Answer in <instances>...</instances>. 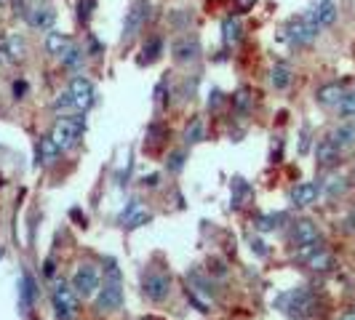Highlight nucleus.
Wrapping results in <instances>:
<instances>
[{
	"mask_svg": "<svg viewBox=\"0 0 355 320\" xmlns=\"http://www.w3.org/2000/svg\"><path fill=\"white\" fill-rule=\"evenodd\" d=\"M83 115H72V118H59L51 128V142L56 144V150L59 152H67L72 150L78 139H80V134H83Z\"/></svg>",
	"mask_w": 355,
	"mask_h": 320,
	"instance_id": "nucleus-1",
	"label": "nucleus"
},
{
	"mask_svg": "<svg viewBox=\"0 0 355 320\" xmlns=\"http://www.w3.org/2000/svg\"><path fill=\"white\" fill-rule=\"evenodd\" d=\"M121 304H123L121 269L115 265H110L107 278H105V288H102V294H99V299H96V310H99V312H115V310H121Z\"/></svg>",
	"mask_w": 355,
	"mask_h": 320,
	"instance_id": "nucleus-2",
	"label": "nucleus"
},
{
	"mask_svg": "<svg viewBox=\"0 0 355 320\" xmlns=\"http://www.w3.org/2000/svg\"><path fill=\"white\" fill-rule=\"evenodd\" d=\"M232 107H235V109H241V112H246V109H249V107H251V96H249V91H246V89H241V91H238V94L232 96Z\"/></svg>",
	"mask_w": 355,
	"mask_h": 320,
	"instance_id": "nucleus-28",
	"label": "nucleus"
},
{
	"mask_svg": "<svg viewBox=\"0 0 355 320\" xmlns=\"http://www.w3.org/2000/svg\"><path fill=\"white\" fill-rule=\"evenodd\" d=\"M286 304V312L291 315V318H310L313 312H315V299H313V294H307V291H291L288 296L284 299Z\"/></svg>",
	"mask_w": 355,
	"mask_h": 320,
	"instance_id": "nucleus-6",
	"label": "nucleus"
},
{
	"mask_svg": "<svg viewBox=\"0 0 355 320\" xmlns=\"http://www.w3.org/2000/svg\"><path fill=\"white\" fill-rule=\"evenodd\" d=\"M345 224H347V230L350 232H355V208L350 211V216H347V222H345Z\"/></svg>",
	"mask_w": 355,
	"mask_h": 320,
	"instance_id": "nucleus-33",
	"label": "nucleus"
},
{
	"mask_svg": "<svg viewBox=\"0 0 355 320\" xmlns=\"http://www.w3.org/2000/svg\"><path fill=\"white\" fill-rule=\"evenodd\" d=\"M291 240H294V246L318 243L320 232H318V227L310 222V219H302V222H297V224H294V230H291Z\"/></svg>",
	"mask_w": 355,
	"mask_h": 320,
	"instance_id": "nucleus-12",
	"label": "nucleus"
},
{
	"mask_svg": "<svg viewBox=\"0 0 355 320\" xmlns=\"http://www.w3.org/2000/svg\"><path fill=\"white\" fill-rule=\"evenodd\" d=\"M72 288H75V294L83 296V299H86V296H94L96 288H99V272L91 265L78 267V272L72 275Z\"/></svg>",
	"mask_w": 355,
	"mask_h": 320,
	"instance_id": "nucleus-7",
	"label": "nucleus"
},
{
	"mask_svg": "<svg viewBox=\"0 0 355 320\" xmlns=\"http://www.w3.org/2000/svg\"><path fill=\"white\" fill-rule=\"evenodd\" d=\"M329 139L337 144L339 150H345V147H353V144H355V125H350V123L337 125V128L331 131V136H329Z\"/></svg>",
	"mask_w": 355,
	"mask_h": 320,
	"instance_id": "nucleus-20",
	"label": "nucleus"
},
{
	"mask_svg": "<svg viewBox=\"0 0 355 320\" xmlns=\"http://www.w3.org/2000/svg\"><path fill=\"white\" fill-rule=\"evenodd\" d=\"M342 96H345V86L342 83H326V86H320L315 91V99L323 107H337L342 102Z\"/></svg>",
	"mask_w": 355,
	"mask_h": 320,
	"instance_id": "nucleus-16",
	"label": "nucleus"
},
{
	"mask_svg": "<svg viewBox=\"0 0 355 320\" xmlns=\"http://www.w3.org/2000/svg\"><path fill=\"white\" fill-rule=\"evenodd\" d=\"M222 37H225L227 46L241 43V37H243V24H241V19H235V17L222 19Z\"/></svg>",
	"mask_w": 355,
	"mask_h": 320,
	"instance_id": "nucleus-18",
	"label": "nucleus"
},
{
	"mask_svg": "<svg viewBox=\"0 0 355 320\" xmlns=\"http://www.w3.org/2000/svg\"><path fill=\"white\" fill-rule=\"evenodd\" d=\"M24 51H27V43H24V37L19 35H11L6 40V53L17 62V59H24Z\"/></svg>",
	"mask_w": 355,
	"mask_h": 320,
	"instance_id": "nucleus-23",
	"label": "nucleus"
},
{
	"mask_svg": "<svg viewBox=\"0 0 355 320\" xmlns=\"http://www.w3.org/2000/svg\"><path fill=\"white\" fill-rule=\"evenodd\" d=\"M80 59H83V51H80L78 46H72L70 51L62 56V64H64V67H78V64H80Z\"/></svg>",
	"mask_w": 355,
	"mask_h": 320,
	"instance_id": "nucleus-27",
	"label": "nucleus"
},
{
	"mask_svg": "<svg viewBox=\"0 0 355 320\" xmlns=\"http://www.w3.org/2000/svg\"><path fill=\"white\" fill-rule=\"evenodd\" d=\"M67 107H75L72 105L70 91H67V94H59V99H53V109H67Z\"/></svg>",
	"mask_w": 355,
	"mask_h": 320,
	"instance_id": "nucleus-31",
	"label": "nucleus"
},
{
	"mask_svg": "<svg viewBox=\"0 0 355 320\" xmlns=\"http://www.w3.org/2000/svg\"><path fill=\"white\" fill-rule=\"evenodd\" d=\"M94 6H96V0H80L78 3V17H80V21H89Z\"/></svg>",
	"mask_w": 355,
	"mask_h": 320,
	"instance_id": "nucleus-30",
	"label": "nucleus"
},
{
	"mask_svg": "<svg viewBox=\"0 0 355 320\" xmlns=\"http://www.w3.org/2000/svg\"><path fill=\"white\" fill-rule=\"evenodd\" d=\"M40 152H43V160H53L56 155H59V150H56V144L51 142V136L40 142Z\"/></svg>",
	"mask_w": 355,
	"mask_h": 320,
	"instance_id": "nucleus-29",
	"label": "nucleus"
},
{
	"mask_svg": "<svg viewBox=\"0 0 355 320\" xmlns=\"http://www.w3.org/2000/svg\"><path fill=\"white\" fill-rule=\"evenodd\" d=\"M291 80H294V75H291V67H288V64H275V67L270 70V83H272L275 91H286L291 86Z\"/></svg>",
	"mask_w": 355,
	"mask_h": 320,
	"instance_id": "nucleus-19",
	"label": "nucleus"
},
{
	"mask_svg": "<svg viewBox=\"0 0 355 320\" xmlns=\"http://www.w3.org/2000/svg\"><path fill=\"white\" fill-rule=\"evenodd\" d=\"M53 21H56V11H53L51 6H46V3L33 6L30 14H27V24H30L33 30H51Z\"/></svg>",
	"mask_w": 355,
	"mask_h": 320,
	"instance_id": "nucleus-11",
	"label": "nucleus"
},
{
	"mask_svg": "<svg viewBox=\"0 0 355 320\" xmlns=\"http://www.w3.org/2000/svg\"><path fill=\"white\" fill-rule=\"evenodd\" d=\"M70 96L78 109H89L94 105V83L89 78H75L70 83Z\"/></svg>",
	"mask_w": 355,
	"mask_h": 320,
	"instance_id": "nucleus-9",
	"label": "nucleus"
},
{
	"mask_svg": "<svg viewBox=\"0 0 355 320\" xmlns=\"http://www.w3.org/2000/svg\"><path fill=\"white\" fill-rule=\"evenodd\" d=\"M150 11H153L150 0H134V3H131V8L125 11L123 40H131V37H137L139 33H142L144 24H147V19H150Z\"/></svg>",
	"mask_w": 355,
	"mask_h": 320,
	"instance_id": "nucleus-4",
	"label": "nucleus"
},
{
	"mask_svg": "<svg viewBox=\"0 0 355 320\" xmlns=\"http://www.w3.org/2000/svg\"><path fill=\"white\" fill-rule=\"evenodd\" d=\"M163 51V40L160 37H150V43H144V62H155Z\"/></svg>",
	"mask_w": 355,
	"mask_h": 320,
	"instance_id": "nucleus-26",
	"label": "nucleus"
},
{
	"mask_svg": "<svg viewBox=\"0 0 355 320\" xmlns=\"http://www.w3.org/2000/svg\"><path fill=\"white\" fill-rule=\"evenodd\" d=\"M200 139H203V121H200V118H196L193 123L184 128V142H187V144H198Z\"/></svg>",
	"mask_w": 355,
	"mask_h": 320,
	"instance_id": "nucleus-25",
	"label": "nucleus"
},
{
	"mask_svg": "<svg viewBox=\"0 0 355 320\" xmlns=\"http://www.w3.org/2000/svg\"><path fill=\"white\" fill-rule=\"evenodd\" d=\"M339 155H342V150L331 139H323L315 147V160H318L320 166H334V163H339Z\"/></svg>",
	"mask_w": 355,
	"mask_h": 320,
	"instance_id": "nucleus-17",
	"label": "nucleus"
},
{
	"mask_svg": "<svg viewBox=\"0 0 355 320\" xmlns=\"http://www.w3.org/2000/svg\"><path fill=\"white\" fill-rule=\"evenodd\" d=\"M320 35V27L315 21H310L307 17H300V19H291L288 21V27H286V37L294 43V46H310L315 37Z\"/></svg>",
	"mask_w": 355,
	"mask_h": 320,
	"instance_id": "nucleus-5",
	"label": "nucleus"
},
{
	"mask_svg": "<svg viewBox=\"0 0 355 320\" xmlns=\"http://www.w3.org/2000/svg\"><path fill=\"white\" fill-rule=\"evenodd\" d=\"M339 320H355V310H347V312H342Z\"/></svg>",
	"mask_w": 355,
	"mask_h": 320,
	"instance_id": "nucleus-35",
	"label": "nucleus"
},
{
	"mask_svg": "<svg viewBox=\"0 0 355 320\" xmlns=\"http://www.w3.org/2000/svg\"><path fill=\"white\" fill-rule=\"evenodd\" d=\"M182 158H184V155H182V152H177V155H174V171H179V168H182Z\"/></svg>",
	"mask_w": 355,
	"mask_h": 320,
	"instance_id": "nucleus-34",
	"label": "nucleus"
},
{
	"mask_svg": "<svg viewBox=\"0 0 355 320\" xmlns=\"http://www.w3.org/2000/svg\"><path fill=\"white\" fill-rule=\"evenodd\" d=\"M304 265L310 267V269H315V272H326V269H331V267H334V256H331L329 251L320 246V249L315 251V254H313V256H310Z\"/></svg>",
	"mask_w": 355,
	"mask_h": 320,
	"instance_id": "nucleus-21",
	"label": "nucleus"
},
{
	"mask_svg": "<svg viewBox=\"0 0 355 320\" xmlns=\"http://www.w3.org/2000/svg\"><path fill=\"white\" fill-rule=\"evenodd\" d=\"M339 118H355V91H345L342 102L337 105Z\"/></svg>",
	"mask_w": 355,
	"mask_h": 320,
	"instance_id": "nucleus-24",
	"label": "nucleus"
},
{
	"mask_svg": "<svg viewBox=\"0 0 355 320\" xmlns=\"http://www.w3.org/2000/svg\"><path fill=\"white\" fill-rule=\"evenodd\" d=\"M198 53H200L198 37L184 35L174 43V56H177V62H193V59H198Z\"/></svg>",
	"mask_w": 355,
	"mask_h": 320,
	"instance_id": "nucleus-14",
	"label": "nucleus"
},
{
	"mask_svg": "<svg viewBox=\"0 0 355 320\" xmlns=\"http://www.w3.org/2000/svg\"><path fill=\"white\" fill-rule=\"evenodd\" d=\"M304 17L310 19V21H315L320 30H323V27H331L334 19H337V6H334L331 0H318Z\"/></svg>",
	"mask_w": 355,
	"mask_h": 320,
	"instance_id": "nucleus-10",
	"label": "nucleus"
},
{
	"mask_svg": "<svg viewBox=\"0 0 355 320\" xmlns=\"http://www.w3.org/2000/svg\"><path fill=\"white\" fill-rule=\"evenodd\" d=\"M33 299H35V281L24 272V275H21V310H24V312H30Z\"/></svg>",
	"mask_w": 355,
	"mask_h": 320,
	"instance_id": "nucleus-22",
	"label": "nucleus"
},
{
	"mask_svg": "<svg viewBox=\"0 0 355 320\" xmlns=\"http://www.w3.org/2000/svg\"><path fill=\"white\" fill-rule=\"evenodd\" d=\"M144 296L150 302H163L168 294H171V278L166 272H150L142 283Z\"/></svg>",
	"mask_w": 355,
	"mask_h": 320,
	"instance_id": "nucleus-8",
	"label": "nucleus"
},
{
	"mask_svg": "<svg viewBox=\"0 0 355 320\" xmlns=\"http://www.w3.org/2000/svg\"><path fill=\"white\" fill-rule=\"evenodd\" d=\"M232 3H235V11H249L257 6V0H232Z\"/></svg>",
	"mask_w": 355,
	"mask_h": 320,
	"instance_id": "nucleus-32",
	"label": "nucleus"
},
{
	"mask_svg": "<svg viewBox=\"0 0 355 320\" xmlns=\"http://www.w3.org/2000/svg\"><path fill=\"white\" fill-rule=\"evenodd\" d=\"M51 299H53V310H56V318L59 320H72L78 315V294H75V288L67 285L64 281L53 283Z\"/></svg>",
	"mask_w": 355,
	"mask_h": 320,
	"instance_id": "nucleus-3",
	"label": "nucleus"
},
{
	"mask_svg": "<svg viewBox=\"0 0 355 320\" xmlns=\"http://www.w3.org/2000/svg\"><path fill=\"white\" fill-rule=\"evenodd\" d=\"M72 46V37L64 35V33H56V30H49V35H46V51L51 53V56H56V59H62L64 53L70 51Z\"/></svg>",
	"mask_w": 355,
	"mask_h": 320,
	"instance_id": "nucleus-13",
	"label": "nucleus"
},
{
	"mask_svg": "<svg viewBox=\"0 0 355 320\" xmlns=\"http://www.w3.org/2000/svg\"><path fill=\"white\" fill-rule=\"evenodd\" d=\"M0 3H3V0H0Z\"/></svg>",
	"mask_w": 355,
	"mask_h": 320,
	"instance_id": "nucleus-36",
	"label": "nucleus"
},
{
	"mask_svg": "<svg viewBox=\"0 0 355 320\" xmlns=\"http://www.w3.org/2000/svg\"><path fill=\"white\" fill-rule=\"evenodd\" d=\"M318 193H320V187L315 184V181L297 184V187L291 190V203H294V206H310V203H315Z\"/></svg>",
	"mask_w": 355,
	"mask_h": 320,
	"instance_id": "nucleus-15",
	"label": "nucleus"
}]
</instances>
